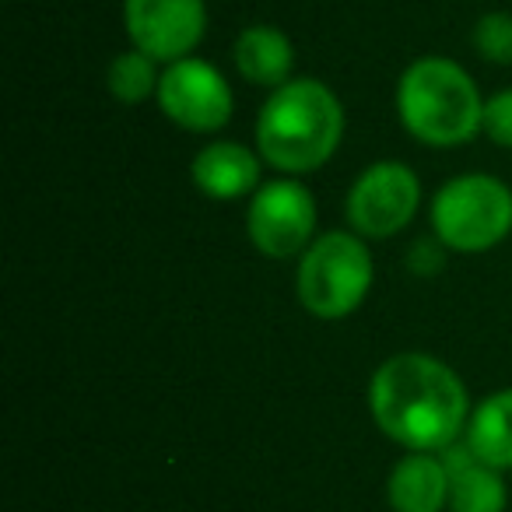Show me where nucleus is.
<instances>
[{
  "mask_svg": "<svg viewBox=\"0 0 512 512\" xmlns=\"http://www.w3.org/2000/svg\"><path fill=\"white\" fill-rule=\"evenodd\" d=\"M123 22L134 50L176 64L204 39L207 8L204 0H123Z\"/></svg>",
  "mask_w": 512,
  "mask_h": 512,
  "instance_id": "1a4fd4ad",
  "label": "nucleus"
},
{
  "mask_svg": "<svg viewBox=\"0 0 512 512\" xmlns=\"http://www.w3.org/2000/svg\"><path fill=\"white\" fill-rule=\"evenodd\" d=\"M235 67L242 78L260 88L288 85V74L295 67L292 39L274 25H249L235 39Z\"/></svg>",
  "mask_w": 512,
  "mask_h": 512,
  "instance_id": "f8f14e48",
  "label": "nucleus"
},
{
  "mask_svg": "<svg viewBox=\"0 0 512 512\" xmlns=\"http://www.w3.org/2000/svg\"><path fill=\"white\" fill-rule=\"evenodd\" d=\"M432 228L456 253H484L512 232V190L484 172L449 179L432 200Z\"/></svg>",
  "mask_w": 512,
  "mask_h": 512,
  "instance_id": "39448f33",
  "label": "nucleus"
},
{
  "mask_svg": "<svg viewBox=\"0 0 512 512\" xmlns=\"http://www.w3.org/2000/svg\"><path fill=\"white\" fill-rule=\"evenodd\" d=\"M246 228L253 246L271 260L306 253L316 228V200L295 179H274L249 200Z\"/></svg>",
  "mask_w": 512,
  "mask_h": 512,
  "instance_id": "0eeeda50",
  "label": "nucleus"
},
{
  "mask_svg": "<svg viewBox=\"0 0 512 512\" xmlns=\"http://www.w3.org/2000/svg\"><path fill=\"white\" fill-rule=\"evenodd\" d=\"M369 407L383 435L411 453H439L467 432L470 407L460 376L418 351L386 358L369 383Z\"/></svg>",
  "mask_w": 512,
  "mask_h": 512,
  "instance_id": "f257e3e1",
  "label": "nucleus"
},
{
  "mask_svg": "<svg viewBox=\"0 0 512 512\" xmlns=\"http://www.w3.org/2000/svg\"><path fill=\"white\" fill-rule=\"evenodd\" d=\"M158 106L179 127L211 134L232 120V88L207 60L183 57L165 67L158 81Z\"/></svg>",
  "mask_w": 512,
  "mask_h": 512,
  "instance_id": "6e6552de",
  "label": "nucleus"
},
{
  "mask_svg": "<svg viewBox=\"0 0 512 512\" xmlns=\"http://www.w3.org/2000/svg\"><path fill=\"white\" fill-rule=\"evenodd\" d=\"M397 113L418 141L456 148L481 130L484 102L460 64L446 57H421L400 74Z\"/></svg>",
  "mask_w": 512,
  "mask_h": 512,
  "instance_id": "7ed1b4c3",
  "label": "nucleus"
},
{
  "mask_svg": "<svg viewBox=\"0 0 512 512\" xmlns=\"http://www.w3.org/2000/svg\"><path fill=\"white\" fill-rule=\"evenodd\" d=\"M453 474L446 460L432 453H407L397 467L390 470V495L393 512H442L449 502Z\"/></svg>",
  "mask_w": 512,
  "mask_h": 512,
  "instance_id": "9d476101",
  "label": "nucleus"
},
{
  "mask_svg": "<svg viewBox=\"0 0 512 512\" xmlns=\"http://www.w3.org/2000/svg\"><path fill=\"white\" fill-rule=\"evenodd\" d=\"M467 449L477 463L495 470L512 467V386L481 400L467 421Z\"/></svg>",
  "mask_w": 512,
  "mask_h": 512,
  "instance_id": "ddd939ff",
  "label": "nucleus"
},
{
  "mask_svg": "<svg viewBox=\"0 0 512 512\" xmlns=\"http://www.w3.org/2000/svg\"><path fill=\"white\" fill-rule=\"evenodd\" d=\"M193 183L214 200H235L253 193L260 183V162L249 148L235 141H214L193 158Z\"/></svg>",
  "mask_w": 512,
  "mask_h": 512,
  "instance_id": "9b49d317",
  "label": "nucleus"
},
{
  "mask_svg": "<svg viewBox=\"0 0 512 512\" xmlns=\"http://www.w3.org/2000/svg\"><path fill=\"white\" fill-rule=\"evenodd\" d=\"M505 484L495 467L484 463H467L453 474L449 488V509L453 512H505Z\"/></svg>",
  "mask_w": 512,
  "mask_h": 512,
  "instance_id": "4468645a",
  "label": "nucleus"
},
{
  "mask_svg": "<svg viewBox=\"0 0 512 512\" xmlns=\"http://www.w3.org/2000/svg\"><path fill=\"white\" fill-rule=\"evenodd\" d=\"M474 50L488 64H512V15H484L474 25Z\"/></svg>",
  "mask_w": 512,
  "mask_h": 512,
  "instance_id": "dca6fc26",
  "label": "nucleus"
},
{
  "mask_svg": "<svg viewBox=\"0 0 512 512\" xmlns=\"http://www.w3.org/2000/svg\"><path fill=\"white\" fill-rule=\"evenodd\" d=\"M372 285V256L351 232H327L299 260L295 288L316 320H344L365 302Z\"/></svg>",
  "mask_w": 512,
  "mask_h": 512,
  "instance_id": "20e7f679",
  "label": "nucleus"
},
{
  "mask_svg": "<svg viewBox=\"0 0 512 512\" xmlns=\"http://www.w3.org/2000/svg\"><path fill=\"white\" fill-rule=\"evenodd\" d=\"M158 81H162V74H155V57L141 50L120 53L109 67V92L127 106L158 95Z\"/></svg>",
  "mask_w": 512,
  "mask_h": 512,
  "instance_id": "2eb2a0df",
  "label": "nucleus"
},
{
  "mask_svg": "<svg viewBox=\"0 0 512 512\" xmlns=\"http://www.w3.org/2000/svg\"><path fill=\"white\" fill-rule=\"evenodd\" d=\"M344 137V109L323 81L299 78L274 88L260 109L256 144L281 172H313L330 162Z\"/></svg>",
  "mask_w": 512,
  "mask_h": 512,
  "instance_id": "f03ea898",
  "label": "nucleus"
},
{
  "mask_svg": "<svg viewBox=\"0 0 512 512\" xmlns=\"http://www.w3.org/2000/svg\"><path fill=\"white\" fill-rule=\"evenodd\" d=\"M481 130L498 144V148H512V88L495 92L488 102H484Z\"/></svg>",
  "mask_w": 512,
  "mask_h": 512,
  "instance_id": "f3484780",
  "label": "nucleus"
},
{
  "mask_svg": "<svg viewBox=\"0 0 512 512\" xmlns=\"http://www.w3.org/2000/svg\"><path fill=\"white\" fill-rule=\"evenodd\" d=\"M421 204V183L404 162H376L348 193V221L365 239H386L411 225Z\"/></svg>",
  "mask_w": 512,
  "mask_h": 512,
  "instance_id": "423d86ee",
  "label": "nucleus"
}]
</instances>
